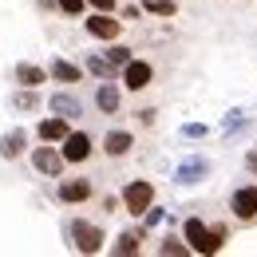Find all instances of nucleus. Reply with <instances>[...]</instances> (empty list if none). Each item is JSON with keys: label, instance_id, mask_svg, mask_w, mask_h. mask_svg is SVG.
Segmentation results:
<instances>
[{"label": "nucleus", "instance_id": "obj_11", "mask_svg": "<svg viewBox=\"0 0 257 257\" xmlns=\"http://www.w3.org/2000/svg\"><path fill=\"white\" fill-rule=\"evenodd\" d=\"M87 198H91V182H87V178H64V182H60V202L79 206V202H87Z\"/></svg>", "mask_w": 257, "mask_h": 257}, {"label": "nucleus", "instance_id": "obj_20", "mask_svg": "<svg viewBox=\"0 0 257 257\" xmlns=\"http://www.w3.org/2000/svg\"><path fill=\"white\" fill-rule=\"evenodd\" d=\"M159 253L162 257H182V253H194V249H190V241H186V237H182V241H178V237H166V241L159 245Z\"/></svg>", "mask_w": 257, "mask_h": 257}, {"label": "nucleus", "instance_id": "obj_7", "mask_svg": "<svg viewBox=\"0 0 257 257\" xmlns=\"http://www.w3.org/2000/svg\"><path fill=\"white\" fill-rule=\"evenodd\" d=\"M151 79H155V67L147 64V60H131V64L123 67V87H127V91L151 87Z\"/></svg>", "mask_w": 257, "mask_h": 257}, {"label": "nucleus", "instance_id": "obj_2", "mask_svg": "<svg viewBox=\"0 0 257 257\" xmlns=\"http://www.w3.org/2000/svg\"><path fill=\"white\" fill-rule=\"evenodd\" d=\"M67 237H71V245L79 249V253H99L103 249V229L95 222H83V218H75V222L67 225Z\"/></svg>", "mask_w": 257, "mask_h": 257}, {"label": "nucleus", "instance_id": "obj_5", "mask_svg": "<svg viewBox=\"0 0 257 257\" xmlns=\"http://www.w3.org/2000/svg\"><path fill=\"white\" fill-rule=\"evenodd\" d=\"M32 166L40 170V174H48V178H60L64 166H67V159H64V151H56V147H36L32 151Z\"/></svg>", "mask_w": 257, "mask_h": 257}, {"label": "nucleus", "instance_id": "obj_10", "mask_svg": "<svg viewBox=\"0 0 257 257\" xmlns=\"http://www.w3.org/2000/svg\"><path fill=\"white\" fill-rule=\"evenodd\" d=\"M131 147H135L131 131H107V135H103V155H107V159H127Z\"/></svg>", "mask_w": 257, "mask_h": 257}, {"label": "nucleus", "instance_id": "obj_12", "mask_svg": "<svg viewBox=\"0 0 257 257\" xmlns=\"http://www.w3.org/2000/svg\"><path fill=\"white\" fill-rule=\"evenodd\" d=\"M119 103H123V91H119L111 79H103V83H99V91H95V107L103 111V115H115V111H119Z\"/></svg>", "mask_w": 257, "mask_h": 257}, {"label": "nucleus", "instance_id": "obj_21", "mask_svg": "<svg viewBox=\"0 0 257 257\" xmlns=\"http://www.w3.org/2000/svg\"><path fill=\"white\" fill-rule=\"evenodd\" d=\"M107 60H111V64L119 67V71H123V67H127L131 60H135V56H131V48H123V44H115V48H107Z\"/></svg>", "mask_w": 257, "mask_h": 257}, {"label": "nucleus", "instance_id": "obj_16", "mask_svg": "<svg viewBox=\"0 0 257 257\" xmlns=\"http://www.w3.org/2000/svg\"><path fill=\"white\" fill-rule=\"evenodd\" d=\"M52 79H60V83H79L83 79V67H75V64H67V60H52Z\"/></svg>", "mask_w": 257, "mask_h": 257}, {"label": "nucleus", "instance_id": "obj_6", "mask_svg": "<svg viewBox=\"0 0 257 257\" xmlns=\"http://www.w3.org/2000/svg\"><path fill=\"white\" fill-rule=\"evenodd\" d=\"M91 151H95V143H91V135H83V131H71L64 139V159L71 166H79V162L91 159Z\"/></svg>", "mask_w": 257, "mask_h": 257}, {"label": "nucleus", "instance_id": "obj_9", "mask_svg": "<svg viewBox=\"0 0 257 257\" xmlns=\"http://www.w3.org/2000/svg\"><path fill=\"white\" fill-rule=\"evenodd\" d=\"M36 135H40V143H64L67 135H71V119H64V115H52V119H40V127H36Z\"/></svg>", "mask_w": 257, "mask_h": 257}, {"label": "nucleus", "instance_id": "obj_18", "mask_svg": "<svg viewBox=\"0 0 257 257\" xmlns=\"http://www.w3.org/2000/svg\"><path fill=\"white\" fill-rule=\"evenodd\" d=\"M20 151H24V131H12L0 139V159H16Z\"/></svg>", "mask_w": 257, "mask_h": 257}, {"label": "nucleus", "instance_id": "obj_25", "mask_svg": "<svg viewBox=\"0 0 257 257\" xmlns=\"http://www.w3.org/2000/svg\"><path fill=\"white\" fill-rule=\"evenodd\" d=\"M95 12H115V0H87Z\"/></svg>", "mask_w": 257, "mask_h": 257}, {"label": "nucleus", "instance_id": "obj_19", "mask_svg": "<svg viewBox=\"0 0 257 257\" xmlns=\"http://www.w3.org/2000/svg\"><path fill=\"white\" fill-rule=\"evenodd\" d=\"M87 71H91V75H99V79H115V71H119V67L111 64L107 56H91V60H87Z\"/></svg>", "mask_w": 257, "mask_h": 257}, {"label": "nucleus", "instance_id": "obj_22", "mask_svg": "<svg viewBox=\"0 0 257 257\" xmlns=\"http://www.w3.org/2000/svg\"><path fill=\"white\" fill-rule=\"evenodd\" d=\"M12 103H16L20 111H36V107H40V99H36V87H24L20 95H12Z\"/></svg>", "mask_w": 257, "mask_h": 257}, {"label": "nucleus", "instance_id": "obj_1", "mask_svg": "<svg viewBox=\"0 0 257 257\" xmlns=\"http://www.w3.org/2000/svg\"><path fill=\"white\" fill-rule=\"evenodd\" d=\"M182 237L190 241V249L194 253H218L225 245V225H206L202 218H190V222L182 225Z\"/></svg>", "mask_w": 257, "mask_h": 257}, {"label": "nucleus", "instance_id": "obj_3", "mask_svg": "<svg viewBox=\"0 0 257 257\" xmlns=\"http://www.w3.org/2000/svg\"><path fill=\"white\" fill-rule=\"evenodd\" d=\"M155 206V186L151 182H127V190H123V210L135 214V218H147V210Z\"/></svg>", "mask_w": 257, "mask_h": 257}, {"label": "nucleus", "instance_id": "obj_17", "mask_svg": "<svg viewBox=\"0 0 257 257\" xmlns=\"http://www.w3.org/2000/svg\"><path fill=\"white\" fill-rule=\"evenodd\" d=\"M206 170H210V162H206V159H190V162L178 166V182H198Z\"/></svg>", "mask_w": 257, "mask_h": 257}, {"label": "nucleus", "instance_id": "obj_13", "mask_svg": "<svg viewBox=\"0 0 257 257\" xmlns=\"http://www.w3.org/2000/svg\"><path fill=\"white\" fill-rule=\"evenodd\" d=\"M48 107H52V115H64V119H79L83 115V107H79V99H71L67 91H60V95L48 99Z\"/></svg>", "mask_w": 257, "mask_h": 257}, {"label": "nucleus", "instance_id": "obj_14", "mask_svg": "<svg viewBox=\"0 0 257 257\" xmlns=\"http://www.w3.org/2000/svg\"><path fill=\"white\" fill-rule=\"evenodd\" d=\"M143 237H147V225H143V229H127V233H119V241H115V253H123V257L139 253V249H143Z\"/></svg>", "mask_w": 257, "mask_h": 257}, {"label": "nucleus", "instance_id": "obj_15", "mask_svg": "<svg viewBox=\"0 0 257 257\" xmlns=\"http://www.w3.org/2000/svg\"><path fill=\"white\" fill-rule=\"evenodd\" d=\"M48 75L52 71H44V67H36V64H16V83L20 87H40Z\"/></svg>", "mask_w": 257, "mask_h": 257}, {"label": "nucleus", "instance_id": "obj_4", "mask_svg": "<svg viewBox=\"0 0 257 257\" xmlns=\"http://www.w3.org/2000/svg\"><path fill=\"white\" fill-rule=\"evenodd\" d=\"M229 210L241 225H257V186H237L229 194Z\"/></svg>", "mask_w": 257, "mask_h": 257}, {"label": "nucleus", "instance_id": "obj_8", "mask_svg": "<svg viewBox=\"0 0 257 257\" xmlns=\"http://www.w3.org/2000/svg\"><path fill=\"white\" fill-rule=\"evenodd\" d=\"M87 32L95 36V40H119L123 24H119L111 12H95V16H87Z\"/></svg>", "mask_w": 257, "mask_h": 257}, {"label": "nucleus", "instance_id": "obj_23", "mask_svg": "<svg viewBox=\"0 0 257 257\" xmlns=\"http://www.w3.org/2000/svg\"><path fill=\"white\" fill-rule=\"evenodd\" d=\"M147 12H155V16H174L178 4H174V0H147Z\"/></svg>", "mask_w": 257, "mask_h": 257}, {"label": "nucleus", "instance_id": "obj_24", "mask_svg": "<svg viewBox=\"0 0 257 257\" xmlns=\"http://www.w3.org/2000/svg\"><path fill=\"white\" fill-rule=\"evenodd\" d=\"M56 4H60L64 16H83V4H87V0H56Z\"/></svg>", "mask_w": 257, "mask_h": 257}]
</instances>
